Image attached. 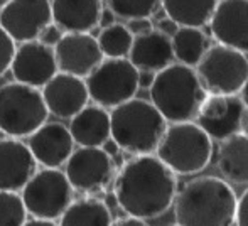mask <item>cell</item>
<instances>
[{"label": "cell", "mask_w": 248, "mask_h": 226, "mask_svg": "<svg viewBox=\"0 0 248 226\" xmlns=\"http://www.w3.org/2000/svg\"><path fill=\"white\" fill-rule=\"evenodd\" d=\"M62 34L64 32H62L54 22H51L49 26H46L43 30H41V34L37 36V41L43 43L44 46H47V47H54L56 44H58V41L62 37Z\"/></svg>", "instance_id": "f546056e"}, {"label": "cell", "mask_w": 248, "mask_h": 226, "mask_svg": "<svg viewBox=\"0 0 248 226\" xmlns=\"http://www.w3.org/2000/svg\"><path fill=\"white\" fill-rule=\"evenodd\" d=\"M127 59L139 71H160L174 62L170 37L157 29H152L142 36H135Z\"/></svg>", "instance_id": "ffe728a7"}, {"label": "cell", "mask_w": 248, "mask_h": 226, "mask_svg": "<svg viewBox=\"0 0 248 226\" xmlns=\"http://www.w3.org/2000/svg\"><path fill=\"white\" fill-rule=\"evenodd\" d=\"M236 226H248V187L247 191L236 201V214H235Z\"/></svg>", "instance_id": "1f68e13d"}, {"label": "cell", "mask_w": 248, "mask_h": 226, "mask_svg": "<svg viewBox=\"0 0 248 226\" xmlns=\"http://www.w3.org/2000/svg\"><path fill=\"white\" fill-rule=\"evenodd\" d=\"M111 24H115V14L111 12L110 9H105L101 10L100 14V20H98V27H107V26H111Z\"/></svg>", "instance_id": "d590c367"}, {"label": "cell", "mask_w": 248, "mask_h": 226, "mask_svg": "<svg viewBox=\"0 0 248 226\" xmlns=\"http://www.w3.org/2000/svg\"><path fill=\"white\" fill-rule=\"evenodd\" d=\"M14 54H16V41L0 27V78L10 69Z\"/></svg>", "instance_id": "f1b7e54d"}, {"label": "cell", "mask_w": 248, "mask_h": 226, "mask_svg": "<svg viewBox=\"0 0 248 226\" xmlns=\"http://www.w3.org/2000/svg\"><path fill=\"white\" fill-rule=\"evenodd\" d=\"M107 5L115 17L130 20L139 17H152L160 7V0H107Z\"/></svg>", "instance_id": "4316f807"}, {"label": "cell", "mask_w": 248, "mask_h": 226, "mask_svg": "<svg viewBox=\"0 0 248 226\" xmlns=\"http://www.w3.org/2000/svg\"><path fill=\"white\" fill-rule=\"evenodd\" d=\"M167 226H177V225H167Z\"/></svg>", "instance_id": "7bdbcfd3"}, {"label": "cell", "mask_w": 248, "mask_h": 226, "mask_svg": "<svg viewBox=\"0 0 248 226\" xmlns=\"http://www.w3.org/2000/svg\"><path fill=\"white\" fill-rule=\"evenodd\" d=\"M41 95L47 112L62 120L75 117L90 102L85 79L61 71L56 73L43 86Z\"/></svg>", "instance_id": "2e32d148"}, {"label": "cell", "mask_w": 248, "mask_h": 226, "mask_svg": "<svg viewBox=\"0 0 248 226\" xmlns=\"http://www.w3.org/2000/svg\"><path fill=\"white\" fill-rule=\"evenodd\" d=\"M101 0H51L52 22L62 32H92L98 27Z\"/></svg>", "instance_id": "d6986e66"}, {"label": "cell", "mask_w": 248, "mask_h": 226, "mask_svg": "<svg viewBox=\"0 0 248 226\" xmlns=\"http://www.w3.org/2000/svg\"><path fill=\"white\" fill-rule=\"evenodd\" d=\"M96 43L103 58H127L128 51L134 43V36L124 24H111L101 27L100 34L96 36Z\"/></svg>", "instance_id": "484cf974"}, {"label": "cell", "mask_w": 248, "mask_h": 226, "mask_svg": "<svg viewBox=\"0 0 248 226\" xmlns=\"http://www.w3.org/2000/svg\"><path fill=\"white\" fill-rule=\"evenodd\" d=\"M170 44H172L174 59L191 68H196L206 49L211 46L208 36L198 27H179L170 37Z\"/></svg>", "instance_id": "d4e9b609"}, {"label": "cell", "mask_w": 248, "mask_h": 226, "mask_svg": "<svg viewBox=\"0 0 248 226\" xmlns=\"http://www.w3.org/2000/svg\"><path fill=\"white\" fill-rule=\"evenodd\" d=\"M240 98L245 102V105H248V78H247L245 85L242 86V90H240Z\"/></svg>", "instance_id": "60d3db41"}, {"label": "cell", "mask_w": 248, "mask_h": 226, "mask_svg": "<svg viewBox=\"0 0 248 226\" xmlns=\"http://www.w3.org/2000/svg\"><path fill=\"white\" fill-rule=\"evenodd\" d=\"M27 216L29 214L19 193L0 191V226H22Z\"/></svg>", "instance_id": "83f0119b"}, {"label": "cell", "mask_w": 248, "mask_h": 226, "mask_svg": "<svg viewBox=\"0 0 248 226\" xmlns=\"http://www.w3.org/2000/svg\"><path fill=\"white\" fill-rule=\"evenodd\" d=\"M155 152L174 174L193 176L208 167L213 157V140L196 121L167 123Z\"/></svg>", "instance_id": "5b68a950"}, {"label": "cell", "mask_w": 248, "mask_h": 226, "mask_svg": "<svg viewBox=\"0 0 248 226\" xmlns=\"http://www.w3.org/2000/svg\"><path fill=\"white\" fill-rule=\"evenodd\" d=\"M75 189L62 170L43 167L32 174L20 191L27 214L39 220H59L71 204Z\"/></svg>", "instance_id": "ba28073f"}, {"label": "cell", "mask_w": 248, "mask_h": 226, "mask_svg": "<svg viewBox=\"0 0 248 226\" xmlns=\"http://www.w3.org/2000/svg\"><path fill=\"white\" fill-rule=\"evenodd\" d=\"M236 197L225 179L213 176L186 182L174 197L177 226H233Z\"/></svg>", "instance_id": "7a4b0ae2"}, {"label": "cell", "mask_w": 248, "mask_h": 226, "mask_svg": "<svg viewBox=\"0 0 248 226\" xmlns=\"http://www.w3.org/2000/svg\"><path fill=\"white\" fill-rule=\"evenodd\" d=\"M110 226H149V225L145 223V220H139V218L134 216H125L111 221Z\"/></svg>", "instance_id": "836d02e7"}, {"label": "cell", "mask_w": 248, "mask_h": 226, "mask_svg": "<svg viewBox=\"0 0 248 226\" xmlns=\"http://www.w3.org/2000/svg\"><path fill=\"white\" fill-rule=\"evenodd\" d=\"M64 174L75 191L98 194L115 176L113 159L101 147H78L66 161Z\"/></svg>", "instance_id": "30bf717a"}, {"label": "cell", "mask_w": 248, "mask_h": 226, "mask_svg": "<svg viewBox=\"0 0 248 226\" xmlns=\"http://www.w3.org/2000/svg\"><path fill=\"white\" fill-rule=\"evenodd\" d=\"M155 29L159 30V32L166 34L167 37H172L174 32H176V30L179 29V26H177V24L174 22L172 19H169V17H164V19H159V22H157Z\"/></svg>", "instance_id": "d6a6232c"}, {"label": "cell", "mask_w": 248, "mask_h": 226, "mask_svg": "<svg viewBox=\"0 0 248 226\" xmlns=\"http://www.w3.org/2000/svg\"><path fill=\"white\" fill-rule=\"evenodd\" d=\"M196 73L206 93L238 95L248 78V59L240 51L215 44L196 64Z\"/></svg>", "instance_id": "9c48e42d"}, {"label": "cell", "mask_w": 248, "mask_h": 226, "mask_svg": "<svg viewBox=\"0 0 248 226\" xmlns=\"http://www.w3.org/2000/svg\"><path fill=\"white\" fill-rule=\"evenodd\" d=\"M167 121L147 100L132 98L110 112V138L132 155L154 154Z\"/></svg>", "instance_id": "277c9868"}, {"label": "cell", "mask_w": 248, "mask_h": 226, "mask_svg": "<svg viewBox=\"0 0 248 226\" xmlns=\"http://www.w3.org/2000/svg\"><path fill=\"white\" fill-rule=\"evenodd\" d=\"M242 134H245L248 137V105L245 106V112H243V117H242Z\"/></svg>", "instance_id": "ab89813d"}, {"label": "cell", "mask_w": 248, "mask_h": 226, "mask_svg": "<svg viewBox=\"0 0 248 226\" xmlns=\"http://www.w3.org/2000/svg\"><path fill=\"white\" fill-rule=\"evenodd\" d=\"M128 30H130L132 36H142V34H147L152 29H155L150 20V17H139V19H130L127 24H125Z\"/></svg>", "instance_id": "4dcf8cb0"}, {"label": "cell", "mask_w": 248, "mask_h": 226, "mask_svg": "<svg viewBox=\"0 0 248 226\" xmlns=\"http://www.w3.org/2000/svg\"><path fill=\"white\" fill-rule=\"evenodd\" d=\"M111 210H108L103 199L83 197L71 201L64 213L59 216L58 226H110Z\"/></svg>", "instance_id": "cb8c5ba5"}, {"label": "cell", "mask_w": 248, "mask_h": 226, "mask_svg": "<svg viewBox=\"0 0 248 226\" xmlns=\"http://www.w3.org/2000/svg\"><path fill=\"white\" fill-rule=\"evenodd\" d=\"M177 179L157 155H134L125 161L115 177L113 194L127 216L154 220L174 203Z\"/></svg>", "instance_id": "6da1fadb"}, {"label": "cell", "mask_w": 248, "mask_h": 226, "mask_svg": "<svg viewBox=\"0 0 248 226\" xmlns=\"http://www.w3.org/2000/svg\"><path fill=\"white\" fill-rule=\"evenodd\" d=\"M51 22V0H10L0 9V27L16 43L36 41Z\"/></svg>", "instance_id": "8fae6325"}, {"label": "cell", "mask_w": 248, "mask_h": 226, "mask_svg": "<svg viewBox=\"0 0 248 226\" xmlns=\"http://www.w3.org/2000/svg\"><path fill=\"white\" fill-rule=\"evenodd\" d=\"M27 138L31 154L43 167L59 169L75 151V140L69 128L61 121H46Z\"/></svg>", "instance_id": "e0dca14e"}, {"label": "cell", "mask_w": 248, "mask_h": 226, "mask_svg": "<svg viewBox=\"0 0 248 226\" xmlns=\"http://www.w3.org/2000/svg\"><path fill=\"white\" fill-rule=\"evenodd\" d=\"M154 76H155V73L152 71H139V88L149 90L154 81Z\"/></svg>", "instance_id": "e575fe53"}, {"label": "cell", "mask_w": 248, "mask_h": 226, "mask_svg": "<svg viewBox=\"0 0 248 226\" xmlns=\"http://www.w3.org/2000/svg\"><path fill=\"white\" fill-rule=\"evenodd\" d=\"M219 0H160L166 15L179 27L202 29L209 22Z\"/></svg>", "instance_id": "603a6c76"}, {"label": "cell", "mask_w": 248, "mask_h": 226, "mask_svg": "<svg viewBox=\"0 0 248 226\" xmlns=\"http://www.w3.org/2000/svg\"><path fill=\"white\" fill-rule=\"evenodd\" d=\"M103 203L107 204V208H108V210H113V208H117V206H118V203H117V197H115V194H113V193L107 194V196L103 197Z\"/></svg>", "instance_id": "f35d334b"}, {"label": "cell", "mask_w": 248, "mask_h": 226, "mask_svg": "<svg viewBox=\"0 0 248 226\" xmlns=\"http://www.w3.org/2000/svg\"><path fill=\"white\" fill-rule=\"evenodd\" d=\"M150 103L159 110L167 123L193 121L206 98L198 73L191 66L172 62L155 73L149 88Z\"/></svg>", "instance_id": "3957f363"}, {"label": "cell", "mask_w": 248, "mask_h": 226, "mask_svg": "<svg viewBox=\"0 0 248 226\" xmlns=\"http://www.w3.org/2000/svg\"><path fill=\"white\" fill-rule=\"evenodd\" d=\"M90 100L103 108H115L135 98L139 91V69L127 58H103L85 78Z\"/></svg>", "instance_id": "52a82bcc"}, {"label": "cell", "mask_w": 248, "mask_h": 226, "mask_svg": "<svg viewBox=\"0 0 248 226\" xmlns=\"http://www.w3.org/2000/svg\"><path fill=\"white\" fill-rule=\"evenodd\" d=\"M10 0H0V9H2L3 5H5V3H9Z\"/></svg>", "instance_id": "b9f144b4"}, {"label": "cell", "mask_w": 248, "mask_h": 226, "mask_svg": "<svg viewBox=\"0 0 248 226\" xmlns=\"http://www.w3.org/2000/svg\"><path fill=\"white\" fill-rule=\"evenodd\" d=\"M69 120V134L79 147H101L110 138V113L103 106L86 105Z\"/></svg>", "instance_id": "44dd1931"}, {"label": "cell", "mask_w": 248, "mask_h": 226, "mask_svg": "<svg viewBox=\"0 0 248 226\" xmlns=\"http://www.w3.org/2000/svg\"><path fill=\"white\" fill-rule=\"evenodd\" d=\"M22 226H58L56 221L51 220H39V218H32V220H27Z\"/></svg>", "instance_id": "74e56055"}, {"label": "cell", "mask_w": 248, "mask_h": 226, "mask_svg": "<svg viewBox=\"0 0 248 226\" xmlns=\"http://www.w3.org/2000/svg\"><path fill=\"white\" fill-rule=\"evenodd\" d=\"M101 149H103V151L107 152V154L110 155V157H113V155H117L118 152H120V147H118V145L115 144V142L111 140V138H108V140L105 142L103 145H101Z\"/></svg>", "instance_id": "8d00e7d4"}, {"label": "cell", "mask_w": 248, "mask_h": 226, "mask_svg": "<svg viewBox=\"0 0 248 226\" xmlns=\"http://www.w3.org/2000/svg\"><path fill=\"white\" fill-rule=\"evenodd\" d=\"M58 71L52 47L44 46L37 39L20 43V46L16 47L10 64L14 81L24 83L32 88H43Z\"/></svg>", "instance_id": "9a60e30c"}, {"label": "cell", "mask_w": 248, "mask_h": 226, "mask_svg": "<svg viewBox=\"0 0 248 226\" xmlns=\"http://www.w3.org/2000/svg\"><path fill=\"white\" fill-rule=\"evenodd\" d=\"M245 106V102L238 95L208 93L194 120L211 140L221 142L242 130V117Z\"/></svg>", "instance_id": "7c38bea8"}, {"label": "cell", "mask_w": 248, "mask_h": 226, "mask_svg": "<svg viewBox=\"0 0 248 226\" xmlns=\"http://www.w3.org/2000/svg\"><path fill=\"white\" fill-rule=\"evenodd\" d=\"M49 112L39 88L19 81L0 86V132L24 138L47 121Z\"/></svg>", "instance_id": "8992f818"}, {"label": "cell", "mask_w": 248, "mask_h": 226, "mask_svg": "<svg viewBox=\"0 0 248 226\" xmlns=\"http://www.w3.org/2000/svg\"><path fill=\"white\" fill-rule=\"evenodd\" d=\"M52 51L59 71L83 79L103 61L96 37L90 32H64Z\"/></svg>", "instance_id": "4fadbf2b"}, {"label": "cell", "mask_w": 248, "mask_h": 226, "mask_svg": "<svg viewBox=\"0 0 248 226\" xmlns=\"http://www.w3.org/2000/svg\"><path fill=\"white\" fill-rule=\"evenodd\" d=\"M37 170L27 144L20 138H0V191L20 193Z\"/></svg>", "instance_id": "ac0fdd59"}, {"label": "cell", "mask_w": 248, "mask_h": 226, "mask_svg": "<svg viewBox=\"0 0 248 226\" xmlns=\"http://www.w3.org/2000/svg\"><path fill=\"white\" fill-rule=\"evenodd\" d=\"M216 167L226 181L248 184V137L242 132L219 142Z\"/></svg>", "instance_id": "7402d4cb"}, {"label": "cell", "mask_w": 248, "mask_h": 226, "mask_svg": "<svg viewBox=\"0 0 248 226\" xmlns=\"http://www.w3.org/2000/svg\"><path fill=\"white\" fill-rule=\"evenodd\" d=\"M208 27L218 44L248 53V0H219Z\"/></svg>", "instance_id": "5bb4252c"}]
</instances>
